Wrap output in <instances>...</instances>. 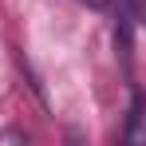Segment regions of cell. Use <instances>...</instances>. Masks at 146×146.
<instances>
[{"label":"cell","instance_id":"cell-1","mask_svg":"<svg viewBox=\"0 0 146 146\" xmlns=\"http://www.w3.org/2000/svg\"><path fill=\"white\" fill-rule=\"evenodd\" d=\"M126 142L146 146V91H138L134 103H130V115H126Z\"/></svg>","mask_w":146,"mask_h":146},{"label":"cell","instance_id":"cell-2","mask_svg":"<svg viewBox=\"0 0 146 146\" xmlns=\"http://www.w3.org/2000/svg\"><path fill=\"white\" fill-rule=\"evenodd\" d=\"M87 4H91V8H103V4H107V0H87Z\"/></svg>","mask_w":146,"mask_h":146}]
</instances>
